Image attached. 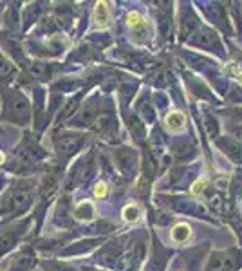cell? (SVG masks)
<instances>
[{"label":"cell","mask_w":242,"mask_h":271,"mask_svg":"<svg viewBox=\"0 0 242 271\" xmlns=\"http://www.w3.org/2000/svg\"><path fill=\"white\" fill-rule=\"evenodd\" d=\"M121 215H123V221H127V223H136L139 219V215H141V210L136 204H129V206L123 208Z\"/></svg>","instance_id":"30bf717a"},{"label":"cell","mask_w":242,"mask_h":271,"mask_svg":"<svg viewBox=\"0 0 242 271\" xmlns=\"http://www.w3.org/2000/svg\"><path fill=\"white\" fill-rule=\"evenodd\" d=\"M74 217L78 221H83V223H89V221H94L96 219V210H94V204L89 201H83L80 202L76 210H74Z\"/></svg>","instance_id":"277c9868"},{"label":"cell","mask_w":242,"mask_h":271,"mask_svg":"<svg viewBox=\"0 0 242 271\" xmlns=\"http://www.w3.org/2000/svg\"><path fill=\"white\" fill-rule=\"evenodd\" d=\"M231 74H233V76L237 78L238 82H242V69L238 67V65L231 64Z\"/></svg>","instance_id":"e0dca14e"},{"label":"cell","mask_w":242,"mask_h":271,"mask_svg":"<svg viewBox=\"0 0 242 271\" xmlns=\"http://www.w3.org/2000/svg\"><path fill=\"white\" fill-rule=\"evenodd\" d=\"M56 145H58V150H60L62 154L71 155V154H74V152L80 148V145H82V139L76 138V136H64V138H58Z\"/></svg>","instance_id":"3957f363"},{"label":"cell","mask_w":242,"mask_h":271,"mask_svg":"<svg viewBox=\"0 0 242 271\" xmlns=\"http://www.w3.org/2000/svg\"><path fill=\"white\" fill-rule=\"evenodd\" d=\"M208 202H210V206L213 208V210L217 211H222L224 210V201H222V197L219 194H208Z\"/></svg>","instance_id":"8fae6325"},{"label":"cell","mask_w":242,"mask_h":271,"mask_svg":"<svg viewBox=\"0 0 242 271\" xmlns=\"http://www.w3.org/2000/svg\"><path fill=\"white\" fill-rule=\"evenodd\" d=\"M29 71L35 74V76H40V74H45V65L43 64H31Z\"/></svg>","instance_id":"2e32d148"},{"label":"cell","mask_w":242,"mask_h":271,"mask_svg":"<svg viewBox=\"0 0 242 271\" xmlns=\"http://www.w3.org/2000/svg\"><path fill=\"white\" fill-rule=\"evenodd\" d=\"M4 161H6V155H4V152H2V150H0V165H2V163H4Z\"/></svg>","instance_id":"ac0fdd59"},{"label":"cell","mask_w":242,"mask_h":271,"mask_svg":"<svg viewBox=\"0 0 242 271\" xmlns=\"http://www.w3.org/2000/svg\"><path fill=\"white\" fill-rule=\"evenodd\" d=\"M192 237V228L186 223H179L172 228V241L181 244V242H186Z\"/></svg>","instance_id":"52a82bcc"},{"label":"cell","mask_w":242,"mask_h":271,"mask_svg":"<svg viewBox=\"0 0 242 271\" xmlns=\"http://www.w3.org/2000/svg\"><path fill=\"white\" fill-rule=\"evenodd\" d=\"M107 190H108V186H107V183H98V185L94 186V195L96 197H105L107 195Z\"/></svg>","instance_id":"9a60e30c"},{"label":"cell","mask_w":242,"mask_h":271,"mask_svg":"<svg viewBox=\"0 0 242 271\" xmlns=\"http://www.w3.org/2000/svg\"><path fill=\"white\" fill-rule=\"evenodd\" d=\"M117 163L125 172L132 174L136 170V155L130 150H119L117 152Z\"/></svg>","instance_id":"8992f818"},{"label":"cell","mask_w":242,"mask_h":271,"mask_svg":"<svg viewBox=\"0 0 242 271\" xmlns=\"http://www.w3.org/2000/svg\"><path fill=\"white\" fill-rule=\"evenodd\" d=\"M15 237H17L15 233H2V235H0V251L8 250L9 246L15 242Z\"/></svg>","instance_id":"5bb4252c"},{"label":"cell","mask_w":242,"mask_h":271,"mask_svg":"<svg viewBox=\"0 0 242 271\" xmlns=\"http://www.w3.org/2000/svg\"><path fill=\"white\" fill-rule=\"evenodd\" d=\"M15 73V67L6 58H0V78H9Z\"/></svg>","instance_id":"4fadbf2b"},{"label":"cell","mask_w":242,"mask_h":271,"mask_svg":"<svg viewBox=\"0 0 242 271\" xmlns=\"http://www.w3.org/2000/svg\"><path fill=\"white\" fill-rule=\"evenodd\" d=\"M145 24V20L141 18V15L139 13H136V11H130L129 15H127V26L129 27H139V26H143Z\"/></svg>","instance_id":"7c38bea8"},{"label":"cell","mask_w":242,"mask_h":271,"mask_svg":"<svg viewBox=\"0 0 242 271\" xmlns=\"http://www.w3.org/2000/svg\"><path fill=\"white\" fill-rule=\"evenodd\" d=\"M31 109L27 99L20 94H13L11 96V103H9V112L8 118L13 121H18V123H26L29 120Z\"/></svg>","instance_id":"7a4b0ae2"},{"label":"cell","mask_w":242,"mask_h":271,"mask_svg":"<svg viewBox=\"0 0 242 271\" xmlns=\"http://www.w3.org/2000/svg\"><path fill=\"white\" fill-rule=\"evenodd\" d=\"M237 262L238 260L235 251H215L208 260L206 271H235Z\"/></svg>","instance_id":"6da1fadb"},{"label":"cell","mask_w":242,"mask_h":271,"mask_svg":"<svg viewBox=\"0 0 242 271\" xmlns=\"http://www.w3.org/2000/svg\"><path fill=\"white\" fill-rule=\"evenodd\" d=\"M29 202H31V195L27 194L26 190H15L13 194H11V197H9V204L17 211H22Z\"/></svg>","instance_id":"5b68a950"},{"label":"cell","mask_w":242,"mask_h":271,"mask_svg":"<svg viewBox=\"0 0 242 271\" xmlns=\"http://www.w3.org/2000/svg\"><path fill=\"white\" fill-rule=\"evenodd\" d=\"M108 18H110V15H108L107 4H105V2H98V4H96V8H94V20H96V24H98L100 27L107 26Z\"/></svg>","instance_id":"ba28073f"},{"label":"cell","mask_w":242,"mask_h":271,"mask_svg":"<svg viewBox=\"0 0 242 271\" xmlns=\"http://www.w3.org/2000/svg\"><path fill=\"white\" fill-rule=\"evenodd\" d=\"M240 18H242V6H240Z\"/></svg>","instance_id":"d6986e66"},{"label":"cell","mask_w":242,"mask_h":271,"mask_svg":"<svg viewBox=\"0 0 242 271\" xmlns=\"http://www.w3.org/2000/svg\"><path fill=\"white\" fill-rule=\"evenodd\" d=\"M166 127L170 130H181L185 127V116H183V112L179 111H172L166 116Z\"/></svg>","instance_id":"9c48e42d"}]
</instances>
